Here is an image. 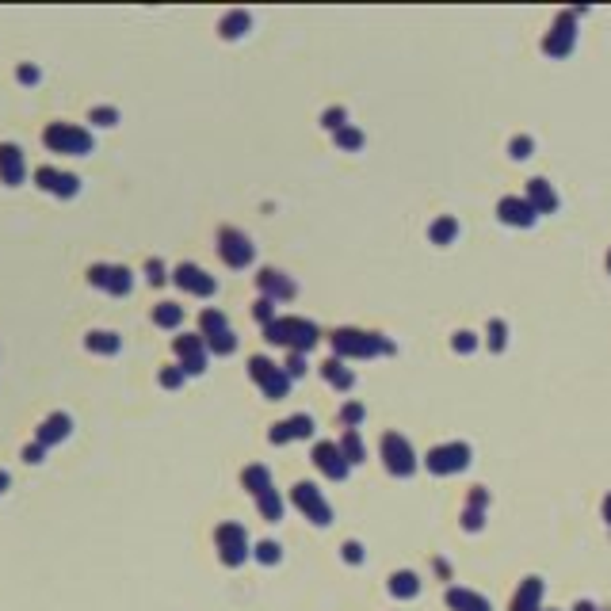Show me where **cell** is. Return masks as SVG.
Segmentation results:
<instances>
[{
  "label": "cell",
  "instance_id": "cell-1",
  "mask_svg": "<svg viewBox=\"0 0 611 611\" xmlns=\"http://www.w3.org/2000/svg\"><path fill=\"white\" fill-rule=\"evenodd\" d=\"M264 337L272 340V344L290 348V352H309L321 332H317V325L306 321V317H275L272 325H264Z\"/></svg>",
  "mask_w": 611,
  "mask_h": 611
},
{
  "label": "cell",
  "instance_id": "cell-2",
  "mask_svg": "<svg viewBox=\"0 0 611 611\" xmlns=\"http://www.w3.org/2000/svg\"><path fill=\"white\" fill-rule=\"evenodd\" d=\"M332 348L337 355H355V360H367V355H382L394 352L386 337H374V332H360V329H337L332 332Z\"/></svg>",
  "mask_w": 611,
  "mask_h": 611
},
{
  "label": "cell",
  "instance_id": "cell-3",
  "mask_svg": "<svg viewBox=\"0 0 611 611\" xmlns=\"http://www.w3.org/2000/svg\"><path fill=\"white\" fill-rule=\"evenodd\" d=\"M43 142H46V149L69 153V157H84V153H92V134L80 130V126H69V122H50V126L43 130Z\"/></svg>",
  "mask_w": 611,
  "mask_h": 611
},
{
  "label": "cell",
  "instance_id": "cell-4",
  "mask_svg": "<svg viewBox=\"0 0 611 611\" xmlns=\"http://www.w3.org/2000/svg\"><path fill=\"white\" fill-rule=\"evenodd\" d=\"M249 374L260 382V390H264V397H272V402H279V397H287V371H279L272 360H264V355H252L249 360Z\"/></svg>",
  "mask_w": 611,
  "mask_h": 611
},
{
  "label": "cell",
  "instance_id": "cell-5",
  "mask_svg": "<svg viewBox=\"0 0 611 611\" xmlns=\"http://www.w3.org/2000/svg\"><path fill=\"white\" fill-rule=\"evenodd\" d=\"M382 462H386V470L397 474V478H409L413 470H417L413 447L405 443V436H397V432H386V436H382Z\"/></svg>",
  "mask_w": 611,
  "mask_h": 611
},
{
  "label": "cell",
  "instance_id": "cell-6",
  "mask_svg": "<svg viewBox=\"0 0 611 611\" xmlns=\"http://www.w3.org/2000/svg\"><path fill=\"white\" fill-rule=\"evenodd\" d=\"M290 501H295V508L306 512V520H314L317 527H329L332 524V508L325 504L321 489L309 485V482H298L295 489H290Z\"/></svg>",
  "mask_w": 611,
  "mask_h": 611
},
{
  "label": "cell",
  "instance_id": "cell-7",
  "mask_svg": "<svg viewBox=\"0 0 611 611\" xmlns=\"http://www.w3.org/2000/svg\"><path fill=\"white\" fill-rule=\"evenodd\" d=\"M218 252H222V260L230 267H249L252 256H256L252 241L244 237L241 230H230V226H222V230H218Z\"/></svg>",
  "mask_w": 611,
  "mask_h": 611
},
{
  "label": "cell",
  "instance_id": "cell-8",
  "mask_svg": "<svg viewBox=\"0 0 611 611\" xmlns=\"http://www.w3.org/2000/svg\"><path fill=\"white\" fill-rule=\"evenodd\" d=\"M214 539H218V550H222L226 566H241L249 558V535H244L241 524H222L214 531Z\"/></svg>",
  "mask_w": 611,
  "mask_h": 611
},
{
  "label": "cell",
  "instance_id": "cell-9",
  "mask_svg": "<svg viewBox=\"0 0 611 611\" xmlns=\"http://www.w3.org/2000/svg\"><path fill=\"white\" fill-rule=\"evenodd\" d=\"M88 283L92 287H103L108 295H130V287H134V275L126 272V267H111V264H92L88 267Z\"/></svg>",
  "mask_w": 611,
  "mask_h": 611
},
{
  "label": "cell",
  "instance_id": "cell-10",
  "mask_svg": "<svg viewBox=\"0 0 611 611\" xmlns=\"http://www.w3.org/2000/svg\"><path fill=\"white\" fill-rule=\"evenodd\" d=\"M314 466L321 470L325 478L340 482V478H348V466H352V462L344 459V451H340L337 443H329V439H325V443H314Z\"/></svg>",
  "mask_w": 611,
  "mask_h": 611
},
{
  "label": "cell",
  "instance_id": "cell-11",
  "mask_svg": "<svg viewBox=\"0 0 611 611\" xmlns=\"http://www.w3.org/2000/svg\"><path fill=\"white\" fill-rule=\"evenodd\" d=\"M172 279H176V287H180V290H187V295H199V298H210L218 290V283L210 279L199 264H180L172 272Z\"/></svg>",
  "mask_w": 611,
  "mask_h": 611
},
{
  "label": "cell",
  "instance_id": "cell-12",
  "mask_svg": "<svg viewBox=\"0 0 611 611\" xmlns=\"http://www.w3.org/2000/svg\"><path fill=\"white\" fill-rule=\"evenodd\" d=\"M470 462V447L466 443H451V447H436L428 455V470L432 474H455Z\"/></svg>",
  "mask_w": 611,
  "mask_h": 611
},
{
  "label": "cell",
  "instance_id": "cell-13",
  "mask_svg": "<svg viewBox=\"0 0 611 611\" xmlns=\"http://www.w3.org/2000/svg\"><path fill=\"white\" fill-rule=\"evenodd\" d=\"M35 184L43 187V191H50V195H61V199H73V195L80 191V180L73 172H58V168H50V165H43L35 172Z\"/></svg>",
  "mask_w": 611,
  "mask_h": 611
},
{
  "label": "cell",
  "instance_id": "cell-14",
  "mask_svg": "<svg viewBox=\"0 0 611 611\" xmlns=\"http://www.w3.org/2000/svg\"><path fill=\"white\" fill-rule=\"evenodd\" d=\"M176 355L184 360V374H203L207 371V340L203 337H176Z\"/></svg>",
  "mask_w": 611,
  "mask_h": 611
},
{
  "label": "cell",
  "instance_id": "cell-15",
  "mask_svg": "<svg viewBox=\"0 0 611 611\" xmlns=\"http://www.w3.org/2000/svg\"><path fill=\"white\" fill-rule=\"evenodd\" d=\"M0 180H4L8 187L23 184V149L12 142L0 145Z\"/></svg>",
  "mask_w": 611,
  "mask_h": 611
},
{
  "label": "cell",
  "instance_id": "cell-16",
  "mask_svg": "<svg viewBox=\"0 0 611 611\" xmlns=\"http://www.w3.org/2000/svg\"><path fill=\"white\" fill-rule=\"evenodd\" d=\"M306 436H314V417H306V413H298V417H290V420H279V425L272 428V443L306 439Z\"/></svg>",
  "mask_w": 611,
  "mask_h": 611
},
{
  "label": "cell",
  "instance_id": "cell-17",
  "mask_svg": "<svg viewBox=\"0 0 611 611\" xmlns=\"http://www.w3.org/2000/svg\"><path fill=\"white\" fill-rule=\"evenodd\" d=\"M260 290H264V298H295V283L287 279L283 272H275V267H264V272L256 275Z\"/></svg>",
  "mask_w": 611,
  "mask_h": 611
},
{
  "label": "cell",
  "instance_id": "cell-18",
  "mask_svg": "<svg viewBox=\"0 0 611 611\" xmlns=\"http://www.w3.org/2000/svg\"><path fill=\"white\" fill-rule=\"evenodd\" d=\"M69 432H73V420L65 417V413H50V417L38 425V443H43V447H54V443H61Z\"/></svg>",
  "mask_w": 611,
  "mask_h": 611
},
{
  "label": "cell",
  "instance_id": "cell-19",
  "mask_svg": "<svg viewBox=\"0 0 611 611\" xmlns=\"http://www.w3.org/2000/svg\"><path fill=\"white\" fill-rule=\"evenodd\" d=\"M321 378L329 382V386H337V390H352L355 386V374L348 371L340 360H329V363H321Z\"/></svg>",
  "mask_w": 611,
  "mask_h": 611
},
{
  "label": "cell",
  "instance_id": "cell-20",
  "mask_svg": "<svg viewBox=\"0 0 611 611\" xmlns=\"http://www.w3.org/2000/svg\"><path fill=\"white\" fill-rule=\"evenodd\" d=\"M501 218H504V222H512V226H531L535 207H531V203H520V199H504L501 203Z\"/></svg>",
  "mask_w": 611,
  "mask_h": 611
},
{
  "label": "cell",
  "instance_id": "cell-21",
  "mask_svg": "<svg viewBox=\"0 0 611 611\" xmlns=\"http://www.w3.org/2000/svg\"><path fill=\"white\" fill-rule=\"evenodd\" d=\"M249 23H252V15L244 12V8H233V12H226L222 15V38H241L244 31H249Z\"/></svg>",
  "mask_w": 611,
  "mask_h": 611
},
{
  "label": "cell",
  "instance_id": "cell-22",
  "mask_svg": "<svg viewBox=\"0 0 611 611\" xmlns=\"http://www.w3.org/2000/svg\"><path fill=\"white\" fill-rule=\"evenodd\" d=\"M390 592H394L397 600H409V596H417V592H420V581H417V573H409V569H402V573H394V577H390Z\"/></svg>",
  "mask_w": 611,
  "mask_h": 611
},
{
  "label": "cell",
  "instance_id": "cell-23",
  "mask_svg": "<svg viewBox=\"0 0 611 611\" xmlns=\"http://www.w3.org/2000/svg\"><path fill=\"white\" fill-rule=\"evenodd\" d=\"M447 604H451L455 611H489L485 600L474 596V592H466V589H451L447 592Z\"/></svg>",
  "mask_w": 611,
  "mask_h": 611
},
{
  "label": "cell",
  "instance_id": "cell-24",
  "mask_svg": "<svg viewBox=\"0 0 611 611\" xmlns=\"http://www.w3.org/2000/svg\"><path fill=\"white\" fill-rule=\"evenodd\" d=\"M119 344H122V340L115 337V332H88V337H84V348H88V352H100V355H115Z\"/></svg>",
  "mask_w": 611,
  "mask_h": 611
},
{
  "label": "cell",
  "instance_id": "cell-25",
  "mask_svg": "<svg viewBox=\"0 0 611 611\" xmlns=\"http://www.w3.org/2000/svg\"><path fill=\"white\" fill-rule=\"evenodd\" d=\"M539 596H543V584L531 577V581L520 589V596H516V604H512V611H539Z\"/></svg>",
  "mask_w": 611,
  "mask_h": 611
},
{
  "label": "cell",
  "instance_id": "cell-26",
  "mask_svg": "<svg viewBox=\"0 0 611 611\" xmlns=\"http://www.w3.org/2000/svg\"><path fill=\"white\" fill-rule=\"evenodd\" d=\"M241 482H244V489L249 493H264V489H272V474H267L264 466H244V474H241Z\"/></svg>",
  "mask_w": 611,
  "mask_h": 611
},
{
  "label": "cell",
  "instance_id": "cell-27",
  "mask_svg": "<svg viewBox=\"0 0 611 611\" xmlns=\"http://www.w3.org/2000/svg\"><path fill=\"white\" fill-rule=\"evenodd\" d=\"M153 321H157L161 329H176V325L184 321V309L176 302H161L157 309H153Z\"/></svg>",
  "mask_w": 611,
  "mask_h": 611
},
{
  "label": "cell",
  "instance_id": "cell-28",
  "mask_svg": "<svg viewBox=\"0 0 611 611\" xmlns=\"http://www.w3.org/2000/svg\"><path fill=\"white\" fill-rule=\"evenodd\" d=\"M199 325H203V340H207V337H218V332L230 329V325H226V314H222V309H203Z\"/></svg>",
  "mask_w": 611,
  "mask_h": 611
},
{
  "label": "cell",
  "instance_id": "cell-29",
  "mask_svg": "<svg viewBox=\"0 0 611 611\" xmlns=\"http://www.w3.org/2000/svg\"><path fill=\"white\" fill-rule=\"evenodd\" d=\"M256 504H260V512H264V520H272V524L283 516V501H279V493H275V489H264V493L256 496Z\"/></svg>",
  "mask_w": 611,
  "mask_h": 611
},
{
  "label": "cell",
  "instance_id": "cell-30",
  "mask_svg": "<svg viewBox=\"0 0 611 611\" xmlns=\"http://www.w3.org/2000/svg\"><path fill=\"white\" fill-rule=\"evenodd\" d=\"M340 451H344V459H348V462H363V455H367V451H363V439L355 436V428H348V432H344V439H340Z\"/></svg>",
  "mask_w": 611,
  "mask_h": 611
},
{
  "label": "cell",
  "instance_id": "cell-31",
  "mask_svg": "<svg viewBox=\"0 0 611 611\" xmlns=\"http://www.w3.org/2000/svg\"><path fill=\"white\" fill-rule=\"evenodd\" d=\"M207 348H210L214 355H230L233 348H237V337L226 329V332H218V337H207Z\"/></svg>",
  "mask_w": 611,
  "mask_h": 611
},
{
  "label": "cell",
  "instance_id": "cell-32",
  "mask_svg": "<svg viewBox=\"0 0 611 611\" xmlns=\"http://www.w3.org/2000/svg\"><path fill=\"white\" fill-rule=\"evenodd\" d=\"M455 233H459V226H455V218H439V222L432 226V241H436V244H447V241H455Z\"/></svg>",
  "mask_w": 611,
  "mask_h": 611
},
{
  "label": "cell",
  "instance_id": "cell-33",
  "mask_svg": "<svg viewBox=\"0 0 611 611\" xmlns=\"http://www.w3.org/2000/svg\"><path fill=\"white\" fill-rule=\"evenodd\" d=\"M531 203L539 210H554V195H550V187L543 180H531Z\"/></svg>",
  "mask_w": 611,
  "mask_h": 611
},
{
  "label": "cell",
  "instance_id": "cell-34",
  "mask_svg": "<svg viewBox=\"0 0 611 611\" xmlns=\"http://www.w3.org/2000/svg\"><path fill=\"white\" fill-rule=\"evenodd\" d=\"M252 554H256V561H260V566H275V561H279V558H283V550H279V543H260V547H256V550H252Z\"/></svg>",
  "mask_w": 611,
  "mask_h": 611
},
{
  "label": "cell",
  "instance_id": "cell-35",
  "mask_svg": "<svg viewBox=\"0 0 611 611\" xmlns=\"http://www.w3.org/2000/svg\"><path fill=\"white\" fill-rule=\"evenodd\" d=\"M337 145H340V149H360V145H363V134H360L355 126H344V130L337 134Z\"/></svg>",
  "mask_w": 611,
  "mask_h": 611
},
{
  "label": "cell",
  "instance_id": "cell-36",
  "mask_svg": "<svg viewBox=\"0 0 611 611\" xmlns=\"http://www.w3.org/2000/svg\"><path fill=\"white\" fill-rule=\"evenodd\" d=\"M558 31H561V35H554L550 43H547V50H550V54H566L569 46H573V31H566V23H561Z\"/></svg>",
  "mask_w": 611,
  "mask_h": 611
},
{
  "label": "cell",
  "instance_id": "cell-37",
  "mask_svg": "<svg viewBox=\"0 0 611 611\" xmlns=\"http://www.w3.org/2000/svg\"><path fill=\"white\" fill-rule=\"evenodd\" d=\"M88 119H92L96 126H115V122H119V111H115V108H92V115H88Z\"/></svg>",
  "mask_w": 611,
  "mask_h": 611
},
{
  "label": "cell",
  "instance_id": "cell-38",
  "mask_svg": "<svg viewBox=\"0 0 611 611\" xmlns=\"http://www.w3.org/2000/svg\"><path fill=\"white\" fill-rule=\"evenodd\" d=\"M252 314H256V321H260V325H272V321H275V306H272V298H260V302L252 306Z\"/></svg>",
  "mask_w": 611,
  "mask_h": 611
},
{
  "label": "cell",
  "instance_id": "cell-39",
  "mask_svg": "<svg viewBox=\"0 0 611 611\" xmlns=\"http://www.w3.org/2000/svg\"><path fill=\"white\" fill-rule=\"evenodd\" d=\"M344 108H329V111H325V115H321V122H325V126H329V130H337V134H340V130H344Z\"/></svg>",
  "mask_w": 611,
  "mask_h": 611
},
{
  "label": "cell",
  "instance_id": "cell-40",
  "mask_svg": "<svg viewBox=\"0 0 611 611\" xmlns=\"http://www.w3.org/2000/svg\"><path fill=\"white\" fill-rule=\"evenodd\" d=\"M340 420L355 428V425H360V420H363V405H360V402H348L344 409H340Z\"/></svg>",
  "mask_w": 611,
  "mask_h": 611
},
{
  "label": "cell",
  "instance_id": "cell-41",
  "mask_svg": "<svg viewBox=\"0 0 611 611\" xmlns=\"http://www.w3.org/2000/svg\"><path fill=\"white\" fill-rule=\"evenodd\" d=\"M302 374H306L302 352H290V355H287V378H302Z\"/></svg>",
  "mask_w": 611,
  "mask_h": 611
},
{
  "label": "cell",
  "instance_id": "cell-42",
  "mask_svg": "<svg viewBox=\"0 0 611 611\" xmlns=\"http://www.w3.org/2000/svg\"><path fill=\"white\" fill-rule=\"evenodd\" d=\"M161 386H168V390L184 386V367H168V371H161Z\"/></svg>",
  "mask_w": 611,
  "mask_h": 611
},
{
  "label": "cell",
  "instance_id": "cell-43",
  "mask_svg": "<svg viewBox=\"0 0 611 611\" xmlns=\"http://www.w3.org/2000/svg\"><path fill=\"white\" fill-rule=\"evenodd\" d=\"M145 275H149V283H165V264H161V260H149V264H145Z\"/></svg>",
  "mask_w": 611,
  "mask_h": 611
},
{
  "label": "cell",
  "instance_id": "cell-44",
  "mask_svg": "<svg viewBox=\"0 0 611 611\" xmlns=\"http://www.w3.org/2000/svg\"><path fill=\"white\" fill-rule=\"evenodd\" d=\"M344 561H355V566L363 561V547H360V543H344Z\"/></svg>",
  "mask_w": 611,
  "mask_h": 611
},
{
  "label": "cell",
  "instance_id": "cell-45",
  "mask_svg": "<svg viewBox=\"0 0 611 611\" xmlns=\"http://www.w3.org/2000/svg\"><path fill=\"white\" fill-rule=\"evenodd\" d=\"M43 451H46L43 443H31V447H23V462H43Z\"/></svg>",
  "mask_w": 611,
  "mask_h": 611
},
{
  "label": "cell",
  "instance_id": "cell-46",
  "mask_svg": "<svg viewBox=\"0 0 611 611\" xmlns=\"http://www.w3.org/2000/svg\"><path fill=\"white\" fill-rule=\"evenodd\" d=\"M15 77H20L23 84H35V80H38V69H35V65H20V73H15Z\"/></svg>",
  "mask_w": 611,
  "mask_h": 611
},
{
  "label": "cell",
  "instance_id": "cell-47",
  "mask_svg": "<svg viewBox=\"0 0 611 611\" xmlns=\"http://www.w3.org/2000/svg\"><path fill=\"white\" fill-rule=\"evenodd\" d=\"M455 348H459V352H470V348H474V337H470V332H459V337H455Z\"/></svg>",
  "mask_w": 611,
  "mask_h": 611
},
{
  "label": "cell",
  "instance_id": "cell-48",
  "mask_svg": "<svg viewBox=\"0 0 611 611\" xmlns=\"http://www.w3.org/2000/svg\"><path fill=\"white\" fill-rule=\"evenodd\" d=\"M489 332H493V340H489V344L501 348V344H504V325H501V321H493V329H489Z\"/></svg>",
  "mask_w": 611,
  "mask_h": 611
},
{
  "label": "cell",
  "instance_id": "cell-49",
  "mask_svg": "<svg viewBox=\"0 0 611 611\" xmlns=\"http://www.w3.org/2000/svg\"><path fill=\"white\" fill-rule=\"evenodd\" d=\"M527 149H531V142H527V138H520V142L512 145V157H527Z\"/></svg>",
  "mask_w": 611,
  "mask_h": 611
},
{
  "label": "cell",
  "instance_id": "cell-50",
  "mask_svg": "<svg viewBox=\"0 0 611 611\" xmlns=\"http://www.w3.org/2000/svg\"><path fill=\"white\" fill-rule=\"evenodd\" d=\"M8 485H12V478H8V474H4V470H0V493H4V489H8Z\"/></svg>",
  "mask_w": 611,
  "mask_h": 611
},
{
  "label": "cell",
  "instance_id": "cell-51",
  "mask_svg": "<svg viewBox=\"0 0 611 611\" xmlns=\"http://www.w3.org/2000/svg\"><path fill=\"white\" fill-rule=\"evenodd\" d=\"M604 516H608V524H611V496H608V504H604Z\"/></svg>",
  "mask_w": 611,
  "mask_h": 611
},
{
  "label": "cell",
  "instance_id": "cell-52",
  "mask_svg": "<svg viewBox=\"0 0 611 611\" xmlns=\"http://www.w3.org/2000/svg\"><path fill=\"white\" fill-rule=\"evenodd\" d=\"M577 611H592V604H577Z\"/></svg>",
  "mask_w": 611,
  "mask_h": 611
}]
</instances>
